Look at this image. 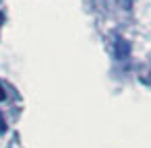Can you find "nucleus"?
I'll use <instances>...</instances> for the list:
<instances>
[{"label":"nucleus","mask_w":151,"mask_h":148,"mask_svg":"<svg viewBox=\"0 0 151 148\" xmlns=\"http://www.w3.org/2000/svg\"><path fill=\"white\" fill-rule=\"evenodd\" d=\"M114 54H116L118 60H124V58L130 54V45H128V41L122 39V37H118V39H116V45H114Z\"/></svg>","instance_id":"nucleus-1"},{"label":"nucleus","mask_w":151,"mask_h":148,"mask_svg":"<svg viewBox=\"0 0 151 148\" xmlns=\"http://www.w3.org/2000/svg\"><path fill=\"white\" fill-rule=\"evenodd\" d=\"M9 130V125H6V119H4V115L0 113V134H4Z\"/></svg>","instance_id":"nucleus-2"},{"label":"nucleus","mask_w":151,"mask_h":148,"mask_svg":"<svg viewBox=\"0 0 151 148\" xmlns=\"http://www.w3.org/2000/svg\"><path fill=\"white\" fill-rule=\"evenodd\" d=\"M6 99V91H4V84H2V80H0V103H2Z\"/></svg>","instance_id":"nucleus-3"}]
</instances>
